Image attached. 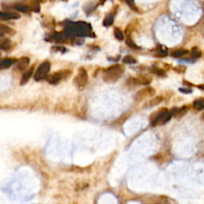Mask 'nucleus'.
I'll return each instance as SVG.
<instances>
[{
    "instance_id": "26",
    "label": "nucleus",
    "mask_w": 204,
    "mask_h": 204,
    "mask_svg": "<svg viewBox=\"0 0 204 204\" xmlns=\"http://www.w3.org/2000/svg\"><path fill=\"white\" fill-rule=\"evenodd\" d=\"M180 92H182V93H191V90L189 89H182V88H180Z\"/></svg>"
},
{
    "instance_id": "11",
    "label": "nucleus",
    "mask_w": 204,
    "mask_h": 204,
    "mask_svg": "<svg viewBox=\"0 0 204 204\" xmlns=\"http://www.w3.org/2000/svg\"><path fill=\"white\" fill-rule=\"evenodd\" d=\"M13 63H14V61L12 59L6 58V59H4L0 62V67H1V69H7V68H9L10 66H12Z\"/></svg>"
},
{
    "instance_id": "8",
    "label": "nucleus",
    "mask_w": 204,
    "mask_h": 204,
    "mask_svg": "<svg viewBox=\"0 0 204 204\" xmlns=\"http://www.w3.org/2000/svg\"><path fill=\"white\" fill-rule=\"evenodd\" d=\"M20 18V15L14 12H0V18L2 20H10V19H18Z\"/></svg>"
},
{
    "instance_id": "14",
    "label": "nucleus",
    "mask_w": 204,
    "mask_h": 204,
    "mask_svg": "<svg viewBox=\"0 0 204 204\" xmlns=\"http://www.w3.org/2000/svg\"><path fill=\"white\" fill-rule=\"evenodd\" d=\"M40 2H41V0H32L31 1V10L35 12H39Z\"/></svg>"
},
{
    "instance_id": "19",
    "label": "nucleus",
    "mask_w": 204,
    "mask_h": 204,
    "mask_svg": "<svg viewBox=\"0 0 204 204\" xmlns=\"http://www.w3.org/2000/svg\"><path fill=\"white\" fill-rule=\"evenodd\" d=\"M136 62V60L135 58L132 56H126V57H124L123 59V63L124 64H134Z\"/></svg>"
},
{
    "instance_id": "29",
    "label": "nucleus",
    "mask_w": 204,
    "mask_h": 204,
    "mask_svg": "<svg viewBox=\"0 0 204 204\" xmlns=\"http://www.w3.org/2000/svg\"><path fill=\"white\" fill-rule=\"evenodd\" d=\"M203 118H204V113H203Z\"/></svg>"
},
{
    "instance_id": "21",
    "label": "nucleus",
    "mask_w": 204,
    "mask_h": 204,
    "mask_svg": "<svg viewBox=\"0 0 204 204\" xmlns=\"http://www.w3.org/2000/svg\"><path fill=\"white\" fill-rule=\"evenodd\" d=\"M187 107H186V106H184V107H183V108H180V109H178L177 112H175V115H177V116H183V114H185L187 112Z\"/></svg>"
},
{
    "instance_id": "24",
    "label": "nucleus",
    "mask_w": 204,
    "mask_h": 204,
    "mask_svg": "<svg viewBox=\"0 0 204 204\" xmlns=\"http://www.w3.org/2000/svg\"><path fill=\"white\" fill-rule=\"evenodd\" d=\"M54 38H55V39H56V41H57V42H64V40H65L64 35L62 34H61V33L56 34L54 35Z\"/></svg>"
},
{
    "instance_id": "28",
    "label": "nucleus",
    "mask_w": 204,
    "mask_h": 204,
    "mask_svg": "<svg viewBox=\"0 0 204 204\" xmlns=\"http://www.w3.org/2000/svg\"><path fill=\"white\" fill-rule=\"evenodd\" d=\"M62 1H66H66H68V0H62Z\"/></svg>"
},
{
    "instance_id": "4",
    "label": "nucleus",
    "mask_w": 204,
    "mask_h": 204,
    "mask_svg": "<svg viewBox=\"0 0 204 204\" xmlns=\"http://www.w3.org/2000/svg\"><path fill=\"white\" fill-rule=\"evenodd\" d=\"M50 69V63L49 61H45L44 62H42L37 69L36 73L34 74V79L36 81H41L42 79L45 78L48 75Z\"/></svg>"
},
{
    "instance_id": "9",
    "label": "nucleus",
    "mask_w": 204,
    "mask_h": 204,
    "mask_svg": "<svg viewBox=\"0 0 204 204\" xmlns=\"http://www.w3.org/2000/svg\"><path fill=\"white\" fill-rule=\"evenodd\" d=\"M33 72H34V68L32 67V68H30L28 71H27V72L25 73L24 74L22 75L21 81H20V84H21L22 85H25L26 83L28 82V81L30 80V78L32 77Z\"/></svg>"
},
{
    "instance_id": "17",
    "label": "nucleus",
    "mask_w": 204,
    "mask_h": 204,
    "mask_svg": "<svg viewBox=\"0 0 204 204\" xmlns=\"http://www.w3.org/2000/svg\"><path fill=\"white\" fill-rule=\"evenodd\" d=\"M187 53H188V51L186 50H178L174 51V52L171 54V55H172V57H182V56H183V55L187 54Z\"/></svg>"
},
{
    "instance_id": "25",
    "label": "nucleus",
    "mask_w": 204,
    "mask_h": 204,
    "mask_svg": "<svg viewBox=\"0 0 204 204\" xmlns=\"http://www.w3.org/2000/svg\"><path fill=\"white\" fill-rule=\"evenodd\" d=\"M125 2L127 3V4L129 5L131 8H132L133 10H136V7L135 6V3H134V0H124Z\"/></svg>"
},
{
    "instance_id": "6",
    "label": "nucleus",
    "mask_w": 204,
    "mask_h": 204,
    "mask_svg": "<svg viewBox=\"0 0 204 204\" xmlns=\"http://www.w3.org/2000/svg\"><path fill=\"white\" fill-rule=\"evenodd\" d=\"M155 93H156V91L153 88H144L143 89L140 90L138 93L136 94L135 101L137 102H140L150 96H152L153 95H155Z\"/></svg>"
},
{
    "instance_id": "10",
    "label": "nucleus",
    "mask_w": 204,
    "mask_h": 204,
    "mask_svg": "<svg viewBox=\"0 0 204 204\" xmlns=\"http://www.w3.org/2000/svg\"><path fill=\"white\" fill-rule=\"evenodd\" d=\"M15 34V30H13L11 28H10L8 27H6L4 25L1 24L0 25V34L1 36H3V34Z\"/></svg>"
},
{
    "instance_id": "13",
    "label": "nucleus",
    "mask_w": 204,
    "mask_h": 204,
    "mask_svg": "<svg viewBox=\"0 0 204 204\" xmlns=\"http://www.w3.org/2000/svg\"><path fill=\"white\" fill-rule=\"evenodd\" d=\"M162 101L163 98L161 96H156L155 98H153V99H152L150 101L148 102L147 106H148V107H154V106H156V105H159V103Z\"/></svg>"
},
{
    "instance_id": "15",
    "label": "nucleus",
    "mask_w": 204,
    "mask_h": 204,
    "mask_svg": "<svg viewBox=\"0 0 204 204\" xmlns=\"http://www.w3.org/2000/svg\"><path fill=\"white\" fill-rule=\"evenodd\" d=\"M12 45V43H11V41L10 39H5L4 41L1 42V49L2 50H9Z\"/></svg>"
},
{
    "instance_id": "7",
    "label": "nucleus",
    "mask_w": 204,
    "mask_h": 204,
    "mask_svg": "<svg viewBox=\"0 0 204 204\" xmlns=\"http://www.w3.org/2000/svg\"><path fill=\"white\" fill-rule=\"evenodd\" d=\"M30 64V59L27 57H22L15 62V69L19 71H23L27 69Z\"/></svg>"
},
{
    "instance_id": "18",
    "label": "nucleus",
    "mask_w": 204,
    "mask_h": 204,
    "mask_svg": "<svg viewBox=\"0 0 204 204\" xmlns=\"http://www.w3.org/2000/svg\"><path fill=\"white\" fill-rule=\"evenodd\" d=\"M113 20H114V18H113V16H112V15H108L106 18H105V20H104V26H105V27H109V26H111L112 24V22H113Z\"/></svg>"
},
{
    "instance_id": "20",
    "label": "nucleus",
    "mask_w": 204,
    "mask_h": 204,
    "mask_svg": "<svg viewBox=\"0 0 204 204\" xmlns=\"http://www.w3.org/2000/svg\"><path fill=\"white\" fill-rule=\"evenodd\" d=\"M114 35L115 37H116L118 40H120V41H121V40H123L124 39L123 33H122V31H121L119 28H115Z\"/></svg>"
},
{
    "instance_id": "22",
    "label": "nucleus",
    "mask_w": 204,
    "mask_h": 204,
    "mask_svg": "<svg viewBox=\"0 0 204 204\" xmlns=\"http://www.w3.org/2000/svg\"><path fill=\"white\" fill-rule=\"evenodd\" d=\"M202 55V53L200 51L197 50L196 48H194L191 51V57H194V58H197V57H199Z\"/></svg>"
},
{
    "instance_id": "3",
    "label": "nucleus",
    "mask_w": 204,
    "mask_h": 204,
    "mask_svg": "<svg viewBox=\"0 0 204 204\" xmlns=\"http://www.w3.org/2000/svg\"><path fill=\"white\" fill-rule=\"evenodd\" d=\"M88 79H89V77H88L87 71L84 68H80L78 69V75L73 79V83L77 87L82 89L87 85Z\"/></svg>"
},
{
    "instance_id": "16",
    "label": "nucleus",
    "mask_w": 204,
    "mask_h": 204,
    "mask_svg": "<svg viewBox=\"0 0 204 204\" xmlns=\"http://www.w3.org/2000/svg\"><path fill=\"white\" fill-rule=\"evenodd\" d=\"M15 9L18 10V11H21V12L23 13H27L29 12L31 8H30L28 6H26V5H22V4H18L15 6Z\"/></svg>"
},
{
    "instance_id": "2",
    "label": "nucleus",
    "mask_w": 204,
    "mask_h": 204,
    "mask_svg": "<svg viewBox=\"0 0 204 204\" xmlns=\"http://www.w3.org/2000/svg\"><path fill=\"white\" fill-rule=\"evenodd\" d=\"M152 115V116L151 117V122L152 125L156 126V125H162L167 123L171 119L172 112L167 110L166 108H163Z\"/></svg>"
},
{
    "instance_id": "27",
    "label": "nucleus",
    "mask_w": 204,
    "mask_h": 204,
    "mask_svg": "<svg viewBox=\"0 0 204 204\" xmlns=\"http://www.w3.org/2000/svg\"><path fill=\"white\" fill-rule=\"evenodd\" d=\"M198 89H200L203 90V91H204V85H198Z\"/></svg>"
},
{
    "instance_id": "5",
    "label": "nucleus",
    "mask_w": 204,
    "mask_h": 204,
    "mask_svg": "<svg viewBox=\"0 0 204 204\" xmlns=\"http://www.w3.org/2000/svg\"><path fill=\"white\" fill-rule=\"evenodd\" d=\"M71 73L72 72L69 69H65V70H61L59 72L54 73L52 75H50L47 78V80H48L50 84H57L61 80L68 78L71 74Z\"/></svg>"
},
{
    "instance_id": "12",
    "label": "nucleus",
    "mask_w": 204,
    "mask_h": 204,
    "mask_svg": "<svg viewBox=\"0 0 204 204\" xmlns=\"http://www.w3.org/2000/svg\"><path fill=\"white\" fill-rule=\"evenodd\" d=\"M194 107L198 110L204 108V98H198L194 101Z\"/></svg>"
},
{
    "instance_id": "1",
    "label": "nucleus",
    "mask_w": 204,
    "mask_h": 204,
    "mask_svg": "<svg viewBox=\"0 0 204 204\" xmlns=\"http://www.w3.org/2000/svg\"><path fill=\"white\" fill-rule=\"evenodd\" d=\"M124 69L120 65H113L104 70L102 78L107 83H114L124 73Z\"/></svg>"
},
{
    "instance_id": "23",
    "label": "nucleus",
    "mask_w": 204,
    "mask_h": 204,
    "mask_svg": "<svg viewBox=\"0 0 204 204\" xmlns=\"http://www.w3.org/2000/svg\"><path fill=\"white\" fill-rule=\"evenodd\" d=\"M126 44L128 45H129V46H130V47H132V48H136V49L138 48V46H137V45H136L135 43L132 42V38H130V37H129V36L128 37V38H127Z\"/></svg>"
}]
</instances>
